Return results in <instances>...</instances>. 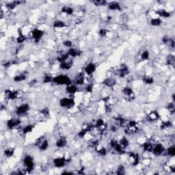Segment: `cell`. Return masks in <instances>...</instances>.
Returning <instances> with one entry per match:
<instances>
[{"mask_svg":"<svg viewBox=\"0 0 175 175\" xmlns=\"http://www.w3.org/2000/svg\"><path fill=\"white\" fill-rule=\"evenodd\" d=\"M97 70V65L94 62H89L84 67V73L88 76L93 75Z\"/></svg>","mask_w":175,"mask_h":175,"instance_id":"obj_14","label":"cell"},{"mask_svg":"<svg viewBox=\"0 0 175 175\" xmlns=\"http://www.w3.org/2000/svg\"><path fill=\"white\" fill-rule=\"evenodd\" d=\"M59 105L63 108L72 109L75 105V100L73 97H62L59 101Z\"/></svg>","mask_w":175,"mask_h":175,"instance_id":"obj_4","label":"cell"},{"mask_svg":"<svg viewBox=\"0 0 175 175\" xmlns=\"http://www.w3.org/2000/svg\"><path fill=\"white\" fill-rule=\"evenodd\" d=\"M44 32L42 30L38 29V28H34L33 30H31L30 34H31V38L34 40L35 43H38L42 38L43 37Z\"/></svg>","mask_w":175,"mask_h":175,"instance_id":"obj_8","label":"cell"},{"mask_svg":"<svg viewBox=\"0 0 175 175\" xmlns=\"http://www.w3.org/2000/svg\"><path fill=\"white\" fill-rule=\"evenodd\" d=\"M49 142L48 140L44 138L43 140L41 142V143L38 146V148L40 151H45L49 148Z\"/></svg>","mask_w":175,"mask_h":175,"instance_id":"obj_35","label":"cell"},{"mask_svg":"<svg viewBox=\"0 0 175 175\" xmlns=\"http://www.w3.org/2000/svg\"><path fill=\"white\" fill-rule=\"evenodd\" d=\"M53 83L58 85H68L73 83V79L68 75L60 74L54 77Z\"/></svg>","mask_w":175,"mask_h":175,"instance_id":"obj_1","label":"cell"},{"mask_svg":"<svg viewBox=\"0 0 175 175\" xmlns=\"http://www.w3.org/2000/svg\"><path fill=\"white\" fill-rule=\"evenodd\" d=\"M108 33H109V30L106 29V28H101V29L99 30V35L101 37L106 36Z\"/></svg>","mask_w":175,"mask_h":175,"instance_id":"obj_52","label":"cell"},{"mask_svg":"<svg viewBox=\"0 0 175 175\" xmlns=\"http://www.w3.org/2000/svg\"><path fill=\"white\" fill-rule=\"evenodd\" d=\"M67 53H68L69 56L71 57V58H77V57H80L81 55H82V52H81L79 49H77L76 47H72V48L68 49Z\"/></svg>","mask_w":175,"mask_h":175,"instance_id":"obj_23","label":"cell"},{"mask_svg":"<svg viewBox=\"0 0 175 175\" xmlns=\"http://www.w3.org/2000/svg\"><path fill=\"white\" fill-rule=\"evenodd\" d=\"M85 92L86 93H89V94H91L93 92V90H94V83H89L86 84L85 86Z\"/></svg>","mask_w":175,"mask_h":175,"instance_id":"obj_48","label":"cell"},{"mask_svg":"<svg viewBox=\"0 0 175 175\" xmlns=\"http://www.w3.org/2000/svg\"><path fill=\"white\" fill-rule=\"evenodd\" d=\"M127 121H128L127 120H126L124 119V118L121 116L116 117L114 119V124H116V125L119 128L121 127L125 128L126 127V125H127Z\"/></svg>","mask_w":175,"mask_h":175,"instance_id":"obj_27","label":"cell"},{"mask_svg":"<svg viewBox=\"0 0 175 175\" xmlns=\"http://www.w3.org/2000/svg\"><path fill=\"white\" fill-rule=\"evenodd\" d=\"M27 40V37H26L25 34L23 33V31L21 29H19L18 30V36L16 39V42L18 44H22L23 43L25 40Z\"/></svg>","mask_w":175,"mask_h":175,"instance_id":"obj_30","label":"cell"},{"mask_svg":"<svg viewBox=\"0 0 175 175\" xmlns=\"http://www.w3.org/2000/svg\"><path fill=\"white\" fill-rule=\"evenodd\" d=\"M66 164H67V163L66 160H65L64 156L58 157L54 158L53 159V164L57 168H64L66 166Z\"/></svg>","mask_w":175,"mask_h":175,"instance_id":"obj_15","label":"cell"},{"mask_svg":"<svg viewBox=\"0 0 175 175\" xmlns=\"http://www.w3.org/2000/svg\"><path fill=\"white\" fill-rule=\"evenodd\" d=\"M140 58L142 61L148 60L150 59V52L148 50H144L140 55Z\"/></svg>","mask_w":175,"mask_h":175,"instance_id":"obj_47","label":"cell"},{"mask_svg":"<svg viewBox=\"0 0 175 175\" xmlns=\"http://www.w3.org/2000/svg\"><path fill=\"white\" fill-rule=\"evenodd\" d=\"M142 82L146 85H152L154 83V78L150 75H144L142 78Z\"/></svg>","mask_w":175,"mask_h":175,"instance_id":"obj_36","label":"cell"},{"mask_svg":"<svg viewBox=\"0 0 175 175\" xmlns=\"http://www.w3.org/2000/svg\"><path fill=\"white\" fill-rule=\"evenodd\" d=\"M37 82H38V81L36 80V79H32L31 81H30L29 82V85H30V86H31V87H32V86H34V85H35L36 83H37Z\"/></svg>","mask_w":175,"mask_h":175,"instance_id":"obj_57","label":"cell"},{"mask_svg":"<svg viewBox=\"0 0 175 175\" xmlns=\"http://www.w3.org/2000/svg\"><path fill=\"white\" fill-rule=\"evenodd\" d=\"M99 140H94L90 142L89 143V146L92 148H95V150L99 147Z\"/></svg>","mask_w":175,"mask_h":175,"instance_id":"obj_50","label":"cell"},{"mask_svg":"<svg viewBox=\"0 0 175 175\" xmlns=\"http://www.w3.org/2000/svg\"><path fill=\"white\" fill-rule=\"evenodd\" d=\"M19 90H11V89H6L5 90V96L8 100L15 101L19 97Z\"/></svg>","mask_w":175,"mask_h":175,"instance_id":"obj_12","label":"cell"},{"mask_svg":"<svg viewBox=\"0 0 175 175\" xmlns=\"http://www.w3.org/2000/svg\"><path fill=\"white\" fill-rule=\"evenodd\" d=\"M104 109L106 114H110L112 111V108L110 103H104Z\"/></svg>","mask_w":175,"mask_h":175,"instance_id":"obj_53","label":"cell"},{"mask_svg":"<svg viewBox=\"0 0 175 175\" xmlns=\"http://www.w3.org/2000/svg\"><path fill=\"white\" fill-rule=\"evenodd\" d=\"M67 144H68V140H67L66 137L61 136L56 140V146L58 148H64L67 145Z\"/></svg>","mask_w":175,"mask_h":175,"instance_id":"obj_24","label":"cell"},{"mask_svg":"<svg viewBox=\"0 0 175 175\" xmlns=\"http://www.w3.org/2000/svg\"><path fill=\"white\" fill-rule=\"evenodd\" d=\"M30 110V106L28 103H21L18 105L15 109V114L18 116H22L25 115Z\"/></svg>","mask_w":175,"mask_h":175,"instance_id":"obj_7","label":"cell"},{"mask_svg":"<svg viewBox=\"0 0 175 175\" xmlns=\"http://www.w3.org/2000/svg\"><path fill=\"white\" fill-rule=\"evenodd\" d=\"M117 81L116 78L112 77H108L106 79H105L103 81V84L105 85V87L109 88H113L116 85Z\"/></svg>","mask_w":175,"mask_h":175,"instance_id":"obj_19","label":"cell"},{"mask_svg":"<svg viewBox=\"0 0 175 175\" xmlns=\"http://www.w3.org/2000/svg\"><path fill=\"white\" fill-rule=\"evenodd\" d=\"M92 3L96 6H107L108 4V2L105 0H96V1H92Z\"/></svg>","mask_w":175,"mask_h":175,"instance_id":"obj_44","label":"cell"},{"mask_svg":"<svg viewBox=\"0 0 175 175\" xmlns=\"http://www.w3.org/2000/svg\"><path fill=\"white\" fill-rule=\"evenodd\" d=\"M95 129H96L99 133L103 134L104 133L107 129L108 124H107V122L103 119H99L95 121Z\"/></svg>","mask_w":175,"mask_h":175,"instance_id":"obj_6","label":"cell"},{"mask_svg":"<svg viewBox=\"0 0 175 175\" xmlns=\"http://www.w3.org/2000/svg\"><path fill=\"white\" fill-rule=\"evenodd\" d=\"M68 27L66 23L62 20L57 19L53 22V28L55 29H62V28H65Z\"/></svg>","mask_w":175,"mask_h":175,"instance_id":"obj_26","label":"cell"},{"mask_svg":"<svg viewBox=\"0 0 175 175\" xmlns=\"http://www.w3.org/2000/svg\"><path fill=\"white\" fill-rule=\"evenodd\" d=\"M126 155V159L127 162L131 164L133 166H137L140 163V155L138 152H135L133 151L126 152L125 154Z\"/></svg>","mask_w":175,"mask_h":175,"instance_id":"obj_3","label":"cell"},{"mask_svg":"<svg viewBox=\"0 0 175 175\" xmlns=\"http://www.w3.org/2000/svg\"><path fill=\"white\" fill-rule=\"evenodd\" d=\"M161 119V115L157 110H153L150 111L149 113L146 115V120L148 122H155Z\"/></svg>","mask_w":175,"mask_h":175,"instance_id":"obj_16","label":"cell"},{"mask_svg":"<svg viewBox=\"0 0 175 175\" xmlns=\"http://www.w3.org/2000/svg\"><path fill=\"white\" fill-rule=\"evenodd\" d=\"M27 79V75L25 73H21V74L15 75L13 77V81L16 83L21 82V81H24Z\"/></svg>","mask_w":175,"mask_h":175,"instance_id":"obj_38","label":"cell"},{"mask_svg":"<svg viewBox=\"0 0 175 175\" xmlns=\"http://www.w3.org/2000/svg\"><path fill=\"white\" fill-rule=\"evenodd\" d=\"M166 64L167 66H174L175 64V56L173 54H170L167 56Z\"/></svg>","mask_w":175,"mask_h":175,"instance_id":"obj_34","label":"cell"},{"mask_svg":"<svg viewBox=\"0 0 175 175\" xmlns=\"http://www.w3.org/2000/svg\"><path fill=\"white\" fill-rule=\"evenodd\" d=\"M96 152L97 153H98L99 155H100L101 157H104L106 156L107 154V150L106 149V148L104 147V146H101L100 148H97L96 149Z\"/></svg>","mask_w":175,"mask_h":175,"instance_id":"obj_42","label":"cell"},{"mask_svg":"<svg viewBox=\"0 0 175 175\" xmlns=\"http://www.w3.org/2000/svg\"><path fill=\"white\" fill-rule=\"evenodd\" d=\"M165 152H166V148L164 144L161 142H157V143H155L152 148V153L155 156H161L164 155Z\"/></svg>","mask_w":175,"mask_h":175,"instance_id":"obj_9","label":"cell"},{"mask_svg":"<svg viewBox=\"0 0 175 175\" xmlns=\"http://www.w3.org/2000/svg\"><path fill=\"white\" fill-rule=\"evenodd\" d=\"M155 14L158 17L161 18H164V19H168V18H170L172 17V12L168 11L165 9H159L157 11L155 12Z\"/></svg>","mask_w":175,"mask_h":175,"instance_id":"obj_18","label":"cell"},{"mask_svg":"<svg viewBox=\"0 0 175 175\" xmlns=\"http://www.w3.org/2000/svg\"><path fill=\"white\" fill-rule=\"evenodd\" d=\"M69 58H70V56H69L68 53L63 52V53H60V54L58 55V57L56 58V60L58 61V62L62 63L68 60Z\"/></svg>","mask_w":175,"mask_h":175,"instance_id":"obj_32","label":"cell"},{"mask_svg":"<svg viewBox=\"0 0 175 175\" xmlns=\"http://www.w3.org/2000/svg\"><path fill=\"white\" fill-rule=\"evenodd\" d=\"M109 146L111 149H113L116 153L124 155L126 153V149L122 147L121 144L119 143V141L115 139H111L109 142Z\"/></svg>","mask_w":175,"mask_h":175,"instance_id":"obj_5","label":"cell"},{"mask_svg":"<svg viewBox=\"0 0 175 175\" xmlns=\"http://www.w3.org/2000/svg\"><path fill=\"white\" fill-rule=\"evenodd\" d=\"M62 45L66 48H72L73 46V42L70 40H65L62 42Z\"/></svg>","mask_w":175,"mask_h":175,"instance_id":"obj_51","label":"cell"},{"mask_svg":"<svg viewBox=\"0 0 175 175\" xmlns=\"http://www.w3.org/2000/svg\"><path fill=\"white\" fill-rule=\"evenodd\" d=\"M89 133V131L87 129L86 127H84L82 129L80 130L78 133H77V135H78V137L79 138H84L85 136L87 135V134Z\"/></svg>","mask_w":175,"mask_h":175,"instance_id":"obj_46","label":"cell"},{"mask_svg":"<svg viewBox=\"0 0 175 175\" xmlns=\"http://www.w3.org/2000/svg\"><path fill=\"white\" fill-rule=\"evenodd\" d=\"M34 128V125L32 124H28V125H26L25 126L21 129V133L23 135H26L28 134H29L30 133H32V131H33Z\"/></svg>","mask_w":175,"mask_h":175,"instance_id":"obj_31","label":"cell"},{"mask_svg":"<svg viewBox=\"0 0 175 175\" xmlns=\"http://www.w3.org/2000/svg\"><path fill=\"white\" fill-rule=\"evenodd\" d=\"M121 92L125 97H128L130 99H134L135 98V93L133 89L129 86H125L122 89Z\"/></svg>","mask_w":175,"mask_h":175,"instance_id":"obj_21","label":"cell"},{"mask_svg":"<svg viewBox=\"0 0 175 175\" xmlns=\"http://www.w3.org/2000/svg\"><path fill=\"white\" fill-rule=\"evenodd\" d=\"M73 65V60H68L66 61V62L60 63V65H59V68H60L61 70L63 71H68L72 68Z\"/></svg>","mask_w":175,"mask_h":175,"instance_id":"obj_25","label":"cell"},{"mask_svg":"<svg viewBox=\"0 0 175 175\" xmlns=\"http://www.w3.org/2000/svg\"><path fill=\"white\" fill-rule=\"evenodd\" d=\"M85 77L84 75V73L81 72L79 73L75 77L74 79L73 80V83H74L77 86H81L85 84Z\"/></svg>","mask_w":175,"mask_h":175,"instance_id":"obj_13","label":"cell"},{"mask_svg":"<svg viewBox=\"0 0 175 175\" xmlns=\"http://www.w3.org/2000/svg\"><path fill=\"white\" fill-rule=\"evenodd\" d=\"M154 144L155 143H153V142L151 141H149V140H146V141L142 142L141 146L142 147V149H143V151L146 152H149V153H152Z\"/></svg>","mask_w":175,"mask_h":175,"instance_id":"obj_20","label":"cell"},{"mask_svg":"<svg viewBox=\"0 0 175 175\" xmlns=\"http://www.w3.org/2000/svg\"><path fill=\"white\" fill-rule=\"evenodd\" d=\"M125 173H126V169L125 166L123 164L119 165L116 169V174L119 175H123L125 174Z\"/></svg>","mask_w":175,"mask_h":175,"instance_id":"obj_45","label":"cell"},{"mask_svg":"<svg viewBox=\"0 0 175 175\" xmlns=\"http://www.w3.org/2000/svg\"><path fill=\"white\" fill-rule=\"evenodd\" d=\"M116 73L120 78H125L130 73V70L127 64H121L120 65L119 68L116 71Z\"/></svg>","mask_w":175,"mask_h":175,"instance_id":"obj_11","label":"cell"},{"mask_svg":"<svg viewBox=\"0 0 175 175\" xmlns=\"http://www.w3.org/2000/svg\"><path fill=\"white\" fill-rule=\"evenodd\" d=\"M173 126V123L172 121L170 120H168V121H163L159 125V129L161 130H165L169 128L172 127Z\"/></svg>","mask_w":175,"mask_h":175,"instance_id":"obj_33","label":"cell"},{"mask_svg":"<svg viewBox=\"0 0 175 175\" xmlns=\"http://www.w3.org/2000/svg\"><path fill=\"white\" fill-rule=\"evenodd\" d=\"M11 65H13V62H11V61L10 60L5 61V62L3 63V66H4L6 68H9V67H11Z\"/></svg>","mask_w":175,"mask_h":175,"instance_id":"obj_56","label":"cell"},{"mask_svg":"<svg viewBox=\"0 0 175 175\" xmlns=\"http://www.w3.org/2000/svg\"><path fill=\"white\" fill-rule=\"evenodd\" d=\"M119 143L121 144L122 147L125 148V149L129 147L130 144L129 140H128V138L127 137H125V136H123V137L119 140Z\"/></svg>","mask_w":175,"mask_h":175,"instance_id":"obj_37","label":"cell"},{"mask_svg":"<svg viewBox=\"0 0 175 175\" xmlns=\"http://www.w3.org/2000/svg\"><path fill=\"white\" fill-rule=\"evenodd\" d=\"M170 37H169L168 36H164L162 38V43L164 44H169V43H170V41L171 40Z\"/></svg>","mask_w":175,"mask_h":175,"instance_id":"obj_54","label":"cell"},{"mask_svg":"<svg viewBox=\"0 0 175 175\" xmlns=\"http://www.w3.org/2000/svg\"><path fill=\"white\" fill-rule=\"evenodd\" d=\"M119 127H118L116 124H112V125H111L110 127H109V130H110V131L112 132V133H116V132L119 131Z\"/></svg>","mask_w":175,"mask_h":175,"instance_id":"obj_55","label":"cell"},{"mask_svg":"<svg viewBox=\"0 0 175 175\" xmlns=\"http://www.w3.org/2000/svg\"><path fill=\"white\" fill-rule=\"evenodd\" d=\"M79 91V88L77 85H76L74 83H71V84L66 85V88H65V92L67 95H70L71 97L75 95L76 93Z\"/></svg>","mask_w":175,"mask_h":175,"instance_id":"obj_17","label":"cell"},{"mask_svg":"<svg viewBox=\"0 0 175 175\" xmlns=\"http://www.w3.org/2000/svg\"><path fill=\"white\" fill-rule=\"evenodd\" d=\"M166 155L169 157L170 158H173L175 155V146L174 144H171L168 146V147L166 148Z\"/></svg>","mask_w":175,"mask_h":175,"instance_id":"obj_29","label":"cell"},{"mask_svg":"<svg viewBox=\"0 0 175 175\" xmlns=\"http://www.w3.org/2000/svg\"><path fill=\"white\" fill-rule=\"evenodd\" d=\"M22 121L19 118L13 117L8 119L6 122V126L8 129H14L15 128L19 127L21 125Z\"/></svg>","mask_w":175,"mask_h":175,"instance_id":"obj_10","label":"cell"},{"mask_svg":"<svg viewBox=\"0 0 175 175\" xmlns=\"http://www.w3.org/2000/svg\"><path fill=\"white\" fill-rule=\"evenodd\" d=\"M166 109L168 111V112L170 113L171 116H174L175 113V106L174 102H170L167 104Z\"/></svg>","mask_w":175,"mask_h":175,"instance_id":"obj_41","label":"cell"},{"mask_svg":"<svg viewBox=\"0 0 175 175\" xmlns=\"http://www.w3.org/2000/svg\"><path fill=\"white\" fill-rule=\"evenodd\" d=\"M107 8L111 11H122V6L118 1H110L107 4Z\"/></svg>","mask_w":175,"mask_h":175,"instance_id":"obj_22","label":"cell"},{"mask_svg":"<svg viewBox=\"0 0 175 175\" xmlns=\"http://www.w3.org/2000/svg\"><path fill=\"white\" fill-rule=\"evenodd\" d=\"M40 114H41L44 118L49 117V116H50L49 109L48 107H44V108L41 109V110L40 111Z\"/></svg>","mask_w":175,"mask_h":175,"instance_id":"obj_49","label":"cell"},{"mask_svg":"<svg viewBox=\"0 0 175 175\" xmlns=\"http://www.w3.org/2000/svg\"><path fill=\"white\" fill-rule=\"evenodd\" d=\"M53 79H54V77L52 76V75L49 74V73H47V74L44 75V76L43 77L42 82L44 83H53Z\"/></svg>","mask_w":175,"mask_h":175,"instance_id":"obj_43","label":"cell"},{"mask_svg":"<svg viewBox=\"0 0 175 175\" xmlns=\"http://www.w3.org/2000/svg\"><path fill=\"white\" fill-rule=\"evenodd\" d=\"M61 13L63 14H65L66 15H73L75 13V10L73 7L68 6H63L61 8Z\"/></svg>","mask_w":175,"mask_h":175,"instance_id":"obj_28","label":"cell"},{"mask_svg":"<svg viewBox=\"0 0 175 175\" xmlns=\"http://www.w3.org/2000/svg\"><path fill=\"white\" fill-rule=\"evenodd\" d=\"M150 24L154 27H158L162 24V20L159 17H152L150 21Z\"/></svg>","mask_w":175,"mask_h":175,"instance_id":"obj_39","label":"cell"},{"mask_svg":"<svg viewBox=\"0 0 175 175\" xmlns=\"http://www.w3.org/2000/svg\"><path fill=\"white\" fill-rule=\"evenodd\" d=\"M23 166H25V169L23 171L25 174H29L34 169V158L30 155H27L23 158Z\"/></svg>","mask_w":175,"mask_h":175,"instance_id":"obj_2","label":"cell"},{"mask_svg":"<svg viewBox=\"0 0 175 175\" xmlns=\"http://www.w3.org/2000/svg\"><path fill=\"white\" fill-rule=\"evenodd\" d=\"M15 149L13 148H6V149L4 150V155L5 157H6L7 158H11L13 157L14 155H15Z\"/></svg>","mask_w":175,"mask_h":175,"instance_id":"obj_40","label":"cell"}]
</instances>
